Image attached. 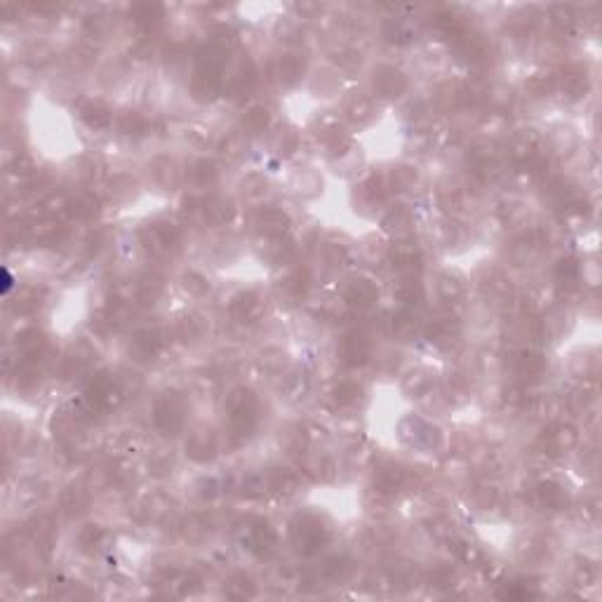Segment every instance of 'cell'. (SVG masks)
<instances>
[{
	"mask_svg": "<svg viewBox=\"0 0 602 602\" xmlns=\"http://www.w3.org/2000/svg\"><path fill=\"white\" fill-rule=\"evenodd\" d=\"M346 113H348L351 121L365 123V121H369V118H372L374 104H372V99H367V97H355V99H351V104H348V109H346Z\"/></svg>",
	"mask_w": 602,
	"mask_h": 602,
	"instance_id": "30",
	"label": "cell"
},
{
	"mask_svg": "<svg viewBox=\"0 0 602 602\" xmlns=\"http://www.w3.org/2000/svg\"><path fill=\"white\" fill-rule=\"evenodd\" d=\"M158 351H160V339L158 335H153V332H141V335H136L132 339V344H130V355L139 362L153 360V357L158 355Z\"/></svg>",
	"mask_w": 602,
	"mask_h": 602,
	"instance_id": "13",
	"label": "cell"
},
{
	"mask_svg": "<svg viewBox=\"0 0 602 602\" xmlns=\"http://www.w3.org/2000/svg\"><path fill=\"white\" fill-rule=\"evenodd\" d=\"M513 156L524 160V163H529V160L539 158V136H536L532 130H527V132H520L513 139Z\"/></svg>",
	"mask_w": 602,
	"mask_h": 602,
	"instance_id": "17",
	"label": "cell"
},
{
	"mask_svg": "<svg viewBox=\"0 0 602 602\" xmlns=\"http://www.w3.org/2000/svg\"><path fill=\"white\" fill-rule=\"evenodd\" d=\"M339 360L344 362L346 367H357L369 357V344L362 335H346L342 342H339L337 348Z\"/></svg>",
	"mask_w": 602,
	"mask_h": 602,
	"instance_id": "4",
	"label": "cell"
},
{
	"mask_svg": "<svg viewBox=\"0 0 602 602\" xmlns=\"http://www.w3.org/2000/svg\"><path fill=\"white\" fill-rule=\"evenodd\" d=\"M327 539H330L327 527H323L320 520H315L311 515L299 517V520L294 522V527H292V541H294V546L299 548L301 553H306V556L318 553L320 548L327 544Z\"/></svg>",
	"mask_w": 602,
	"mask_h": 602,
	"instance_id": "2",
	"label": "cell"
},
{
	"mask_svg": "<svg viewBox=\"0 0 602 602\" xmlns=\"http://www.w3.org/2000/svg\"><path fill=\"white\" fill-rule=\"evenodd\" d=\"M132 191H134V179L127 177V175H118L111 182V195L116 200L130 198V195H132Z\"/></svg>",
	"mask_w": 602,
	"mask_h": 602,
	"instance_id": "39",
	"label": "cell"
},
{
	"mask_svg": "<svg viewBox=\"0 0 602 602\" xmlns=\"http://www.w3.org/2000/svg\"><path fill=\"white\" fill-rule=\"evenodd\" d=\"M186 452L193 461H207V459H212L214 452H217V440H214L212 431L200 428V431L191 433V438L186 443Z\"/></svg>",
	"mask_w": 602,
	"mask_h": 602,
	"instance_id": "8",
	"label": "cell"
},
{
	"mask_svg": "<svg viewBox=\"0 0 602 602\" xmlns=\"http://www.w3.org/2000/svg\"><path fill=\"white\" fill-rule=\"evenodd\" d=\"M306 290H308V276L303 268H294V271H290L278 285V292L290 301L301 299V296L306 294Z\"/></svg>",
	"mask_w": 602,
	"mask_h": 602,
	"instance_id": "10",
	"label": "cell"
},
{
	"mask_svg": "<svg viewBox=\"0 0 602 602\" xmlns=\"http://www.w3.org/2000/svg\"><path fill=\"white\" fill-rule=\"evenodd\" d=\"M323 259L330 268H339L346 261V249L337 242H327L323 247Z\"/></svg>",
	"mask_w": 602,
	"mask_h": 602,
	"instance_id": "42",
	"label": "cell"
},
{
	"mask_svg": "<svg viewBox=\"0 0 602 602\" xmlns=\"http://www.w3.org/2000/svg\"><path fill=\"white\" fill-rule=\"evenodd\" d=\"M226 593L231 595V598H252L254 595V583L247 579V576H236V579L229 581V586H226Z\"/></svg>",
	"mask_w": 602,
	"mask_h": 602,
	"instance_id": "38",
	"label": "cell"
},
{
	"mask_svg": "<svg viewBox=\"0 0 602 602\" xmlns=\"http://www.w3.org/2000/svg\"><path fill=\"white\" fill-rule=\"evenodd\" d=\"M184 287H186L191 294H205V292L210 290V285H207V280L198 276V273H186V278H184Z\"/></svg>",
	"mask_w": 602,
	"mask_h": 602,
	"instance_id": "44",
	"label": "cell"
},
{
	"mask_svg": "<svg viewBox=\"0 0 602 602\" xmlns=\"http://www.w3.org/2000/svg\"><path fill=\"white\" fill-rule=\"evenodd\" d=\"M184 414H186V405H184L182 396H177V393H165V396H160V400L156 405V424L160 431L175 435L179 428L184 426Z\"/></svg>",
	"mask_w": 602,
	"mask_h": 602,
	"instance_id": "3",
	"label": "cell"
},
{
	"mask_svg": "<svg viewBox=\"0 0 602 602\" xmlns=\"http://www.w3.org/2000/svg\"><path fill=\"white\" fill-rule=\"evenodd\" d=\"M306 62L299 55H280L276 59V76L283 82H294L301 78Z\"/></svg>",
	"mask_w": 602,
	"mask_h": 602,
	"instance_id": "14",
	"label": "cell"
},
{
	"mask_svg": "<svg viewBox=\"0 0 602 602\" xmlns=\"http://www.w3.org/2000/svg\"><path fill=\"white\" fill-rule=\"evenodd\" d=\"M546 372V362L541 355H534V353H527L522 355L520 360H517V374H520L522 379L527 381H539L541 377H544Z\"/></svg>",
	"mask_w": 602,
	"mask_h": 602,
	"instance_id": "20",
	"label": "cell"
},
{
	"mask_svg": "<svg viewBox=\"0 0 602 602\" xmlns=\"http://www.w3.org/2000/svg\"><path fill=\"white\" fill-rule=\"evenodd\" d=\"M581 276V266L576 264V259H563L558 266V278L567 287H576V280Z\"/></svg>",
	"mask_w": 602,
	"mask_h": 602,
	"instance_id": "34",
	"label": "cell"
},
{
	"mask_svg": "<svg viewBox=\"0 0 602 602\" xmlns=\"http://www.w3.org/2000/svg\"><path fill=\"white\" fill-rule=\"evenodd\" d=\"M118 125H121L123 134H144L148 127L146 118L141 116V113H125Z\"/></svg>",
	"mask_w": 602,
	"mask_h": 602,
	"instance_id": "35",
	"label": "cell"
},
{
	"mask_svg": "<svg viewBox=\"0 0 602 602\" xmlns=\"http://www.w3.org/2000/svg\"><path fill=\"white\" fill-rule=\"evenodd\" d=\"M285 391L290 393V398H296V396H301L303 391L308 389V384H306V379H303V374H287V377H285Z\"/></svg>",
	"mask_w": 602,
	"mask_h": 602,
	"instance_id": "43",
	"label": "cell"
},
{
	"mask_svg": "<svg viewBox=\"0 0 602 602\" xmlns=\"http://www.w3.org/2000/svg\"><path fill=\"white\" fill-rule=\"evenodd\" d=\"M80 118L94 130H104V127H109V125H111V113H109L106 106H101L99 101H89V104L82 106Z\"/></svg>",
	"mask_w": 602,
	"mask_h": 602,
	"instance_id": "19",
	"label": "cell"
},
{
	"mask_svg": "<svg viewBox=\"0 0 602 602\" xmlns=\"http://www.w3.org/2000/svg\"><path fill=\"white\" fill-rule=\"evenodd\" d=\"M266 186L268 182L261 175H249L242 179V193H245L247 198H259V195H264Z\"/></svg>",
	"mask_w": 602,
	"mask_h": 602,
	"instance_id": "40",
	"label": "cell"
},
{
	"mask_svg": "<svg viewBox=\"0 0 602 602\" xmlns=\"http://www.w3.org/2000/svg\"><path fill=\"white\" fill-rule=\"evenodd\" d=\"M257 226L266 236L278 238L290 226V217L283 210H278V207H264V210L257 212Z\"/></svg>",
	"mask_w": 602,
	"mask_h": 602,
	"instance_id": "9",
	"label": "cell"
},
{
	"mask_svg": "<svg viewBox=\"0 0 602 602\" xmlns=\"http://www.w3.org/2000/svg\"><path fill=\"white\" fill-rule=\"evenodd\" d=\"M405 389L412 393V396H424V393H428V389H431V377L424 372L409 374V377L405 379Z\"/></svg>",
	"mask_w": 602,
	"mask_h": 602,
	"instance_id": "41",
	"label": "cell"
},
{
	"mask_svg": "<svg viewBox=\"0 0 602 602\" xmlns=\"http://www.w3.org/2000/svg\"><path fill=\"white\" fill-rule=\"evenodd\" d=\"M362 398V389L355 384V381H344V384L337 386L335 391V400L339 407H351V405H357Z\"/></svg>",
	"mask_w": 602,
	"mask_h": 602,
	"instance_id": "27",
	"label": "cell"
},
{
	"mask_svg": "<svg viewBox=\"0 0 602 602\" xmlns=\"http://www.w3.org/2000/svg\"><path fill=\"white\" fill-rule=\"evenodd\" d=\"M69 212L76 214V217H80V219H89L99 212V200L94 198L92 193H80V195H76V200H71Z\"/></svg>",
	"mask_w": 602,
	"mask_h": 602,
	"instance_id": "26",
	"label": "cell"
},
{
	"mask_svg": "<svg viewBox=\"0 0 602 602\" xmlns=\"http://www.w3.org/2000/svg\"><path fill=\"white\" fill-rule=\"evenodd\" d=\"M563 89L569 97H581L588 89V78L583 73H565L563 76Z\"/></svg>",
	"mask_w": 602,
	"mask_h": 602,
	"instance_id": "36",
	"label": "cell"
},
{
	"mask_svg": "<svg viewBox=\"0 0 602 602\" xmlns=\"http://www.w3.org/2000/svg\"><path fill=\"white\" fill-rule=\"evenodd\" d=\"M405 478H407V470H405L400 463H386V466H381L377 470V475H374V485H377V490L381 494L396 492L405 482Z\"/></svg>",
	"mask_w": 602,
	"mask_h": 602,
	"instance_id": "11",
	"label": "cell"
},
{
	"mask_svg": "<svg viewBox=\"0 0 602 602\" xmlns=\"http://www.w3.org/2000/svg\"><path fill=\"white\" fill-rule=\"evenodd\" d=\"M576 443V431L569 424H556L553 428H548L546 435L541 438V445H544V452L548 454H560V452L572 450Z\"/></svg>",
	"mask_w": 602,
	"mask_h": 602,
	"instance_id": "6",
	"label": "cell"
},
{
	"mask_svg": "<svg viewBox=\"0 0 602 602\" xmlns=\"http://www.w3.org/2000/svg\"><path fill=\"white\" fill-rule=\"evenodd\" d=\"M384 224L389 226L391 231H407L412 226V214L405 205H393L386 210L384 214Z\"/></svg>",
	"mask_w": 602,
	"mask_h": 602,
	"instance_id": "25",
	"label": "cell"
},
{
	"mask_svg": "<svg viewBox=\"0 0 602 602\" xmlns=\"http://www.w3.org/2000/svg\"><path fill=\"white\" fill-rule=\"evenodd\" d=\"M193 92L202 99H212L219 92V76L214 71L200 69L193 78Z\"/></svg>",
	"mask_w": 602,
	"mask_h": 602,
	"instance_id": "21",
	"label": "cell"
},
{
	"mask_svg": "<svg viewBox=\"0 0 602 602\" xmlns=\"http://www.w3.org/2000/svg\"><path fill=\"white\" fill-rule=\"evenodd\" d=\"M231 313H233L238 320H242V323H252V320H257L259 315L264 313V301H261L254 292H242V294H238L233 303H231Z\"/></svg>",
	"mask_w": 602,
	"mask_h": 602,
	"instance_id": "7",
	"label": "cell"
},
{
	"mask_svg": "<svg viewBox=\"0 0 602 602\" xmlns=\"http://www.w3.org/2000/svg\"><path fill=\"white\" fill-rule=\"evenodd\" d=\"M276 146L280 153H292L296 148V134L294 132H280L276 136Z\"/></svg>",
	"mask_w": 602,
	"mask_h": 602,
	"instance_id": "45",
	"label": "cell"
},
{
	"mask_svg": "<svg viewBox=\"0 0 602 602\" xmlns=\"http://www.w3.org/2000/svg\"><path fill=\"white\" fill-rule=\"evenodd\" d=\"M226 409H229V421L236 435H247L259 419V400L252 391L236 389L226 398Z\"/></svg>",
	"mask_w": 602,
	"mask_h": 602,
	"instance_id": "1",
	"label": "cell"
},
{
	"mask_svg": "<svg viewBox=\"0 0 602 602\" xmlns=\"http://www.w3.org/2000/svg\"><path fill=\"white\" fill-rule=\"evenodd\" d=\"M268 121H271L268 109H264V106H254V109H249L245 113V118H242V127L249 130V132H259V130L266 127Z\"/></svg>",
	"mask_w": 602,
	"mask_h": 602,
	"instance_id": "31",
	"label": "cell"
},
{
	"mask_svg": "<svg viewBox=\"0 0 602 602\" xmlns=\"http://www.w3.org/2000/svg\"><path fill=\"white\" fill-rule=\"evenodd\" d=\"M153 177L160 186H177L179 182V168L172 158H158L153 163Z\"/></svg>",
	"mask_w": 602,
	"mask_h": 602,
	"instance_id": "23",
	"label": "cell"
},
{
	"mask_svg": "<svg viewBox=\"0 0 602 602\" xmlns=\"http://www.w3.org/2000/svg\"><path fill=\"white\" fill-rule=\"evenodd\" d=\"M435 287H438V294H440V299H443V301H457L459 296L463 294V285L459 283L457 278H452V276H443L438 280V285H435Z\"/></svg>",
	"mask_w": 602,
	"mask_h": 602,
	"instance_id": "32",
	"label": "cell"
},
{
	"mask_svg": "<svg viewBox=\"0 0 602 602\" xmlns=\"http://www.w3.org/2000/svg\"><path fill=\"white\" fill-rule=\"evenodd\" d=\"M233 217V205L224 198L202 200V219L210 224H226Z\"/></svg>",
	"mask_w": 602,
	"mask_h": 602,
	"instance_id": "16",
	"label": "cell"
},
{
	"mask_svg": "<svg viewBox=\"0 0 602 602\" xmlns=\"http://www.w3.org/2000/svg\"><path fill=\"white\" fill-rule=\"evenodd\" d=\"M536 499H539L541 506H546V508H563L565 504H567V494H565L563 487L558 485V482L553 480H546L541 482L539 487H536Z\"/></svg>",
	"mask_w": 602,
	"mask_h": 602,
	"instance_id": "15",
	"label": "cell"
},
{
	"mask_svg": "<svg viewBox=\"0 0 602 602\" xmlns=\"http://www.w3.org/2000/svg\"><path fill=\"white\" fill-rule=\"evenodd\" d=\"M205 330H207V325L200 315H186V318H182L177 325L179 337L186 339V342H198V339L205 335Z\"/></svg>",
	"mask_w": 602,
	"mask_h": 602,
	"instance_id": "24",
	"label": "cell"
},
{
	"mask_svg": "<svg viewBox=\"0 0 602 602\" xmlns=\"http://www.w3.org/2000/svg\"><path fill=\"white\" fill-rule=\"evenodd\" d=\"M104 539H106V532L101 527H85L78 536L82 551H99V548L104 546Z\"/></svg>",
	"mask_w": 602,
	"mask_h": 602,
	"instance_id": "33",
	"label": "cell"
},
{
	"mask_svg": "<svg viewBox=\"0 0 602 602\" xmlns=\"http://www.w3.org/2000/svg\"><path fill=\"white\" fill-rule=\"evenodd\" d=\"M186 177L188 182L193 184V186H207V184H212L214 179H217V165L210 163V160H195V163L188 165L186 170Z\"/></svg>",
	"mask_w": 602,
	"mask_h": 602,
	"instance_id": "18",
	"label": "cell"
},
{
	"mask_svg": "<svg viewBox=\"0 0 602 602\" xmlns=\"http://www.w3.org/2000/svg\"><path fill=\"white\" fill-rule=\"evenodd\" d=\"M266 485L271 487V490L280 492V494H290V492H294V487H296V478L290 473V470H280V468H276L271 475H268Z\"/></svg>",
	"mask_w": 602,
	"mask_h": 602,
	"instance_id": "29",
	"label": "cell"
},
{
	"mask_svg": "<svg viewBox=\"0 0 602 602\" xmlns=\"http://www.w3.org/2000/svg\"><path fill=\"white\" fill-rule=\"evenodd\" d=\"M414 182H416V170L407 168V165L393 168L389 175V186L396 191H407L409 186H414Z\"/></svg>",
	"mask_w": 602,
	"mask_h": 602,
	"instance_id": "28",
	"label": "cell"
},
{
	"mask_svg": "<svg viewBox=\"0 0 602 602\" xmlns=\"http://www.w3.org/2000/svg\"><path fill=\"white\" fill-rule=\"evenodd\" d=\"M224 151L231 153V156H236V153L242 151V136L240 134H229L224 141Z\"/></svg>",
	"mask_w": 602,
	"mask_h": 602,
	"instance_id": "46",
	"label": "cell"
},
{
	"mask_svg": "<svg viewBox=\"0 0 602 602\" xmlns=\"http://www.w3.org/2000/svg\"><path fill=\"white\" fill-rule=\"evenodd\" d=\"M372 85L377 89V94L381 97H398V94L405 92L407 87V80H405L402 71L393 69V67H379L374 71Z\"/></svg>",
	"mask_w": 602,
	"mask_h": 602,
	"instance_id": "5",
	"label": "cell"
},
{
	"mask_svg": "<svg viewBox=\"0 0 602 602\" xmlns=\"http://www.w3.org/2000/svg\"><path fill=\"white\" fill-rule=\"evenodd\" d=\"M374 299H377V287H374L369 280L355 278V280H351L348 287H346V301L353 303V306H357V308L372 306Z\"/></svg>",
	"mask_w": 602,
	"mask_h": 602,
	"instance_id": "12",
	"label": "cell"
},
{
	"mask_svg": "<svg viewBox=\"0 0 602 602\" xmlns=\"http://www.w3.org/2000/svg\"><path fill=\"white\" fill-rule=\"evenodd\" d=\"M384 191L386 188L384 184H381V179L377 175H372L357 186V200H360L362 205H377V202H381V198H384Z\"/></svg>",
	"mask_w": 602,
	"mask_h": 602,
	"instance_id": "22",
	"label": "cell"
},
{
	"mask_svg": "<svg viewBox=\"0 0 602 602\" xmlns=\"http://www.w3.org/2000/svg\"><path fill=\"white\" fill-rule=\"evenodd\" d=\"M85 506H87V492L80 490V487H71V490L64 494V508H67L69 513H80Z\"/></svg>",
	"mask_w": 602,
	"mask_h": 602,
	"instance_id": "37",
	"label": "cell"
},
{
	"mask_svg": "<svg viewBox=\"0 0 602 602\" xmlns=\"http://www.w3.org/2000/svg\"><path fill=\"white\" fill-rule=\"evenodd\" d=\"M151 468H156V473H165V470L172 468V459L168 454H158L151 459Z\"/></svg>",
	"mask_w": 602,
	"mask_h": 602,
	"instance_id": "47",
	"label": "cell"
}]
</instances>
